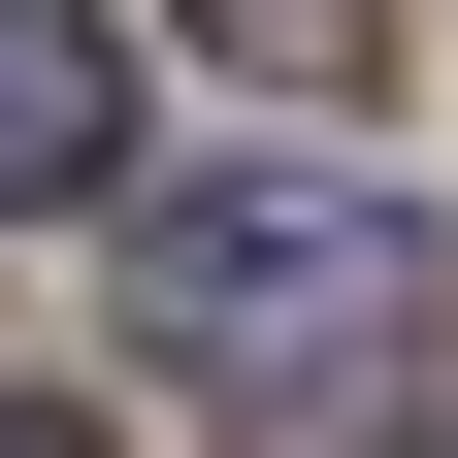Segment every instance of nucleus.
<instances>
[{
	"instance_id": "f257e3e1",
	"label": "nucleus",
	"mask_w": 458,
	"mask_h": 458,
	"mask_svg": "<svg viewBox=\"0 0 458 458\" xmlns=\"http://www.w3.org/2000/svg\"><path fill=\"white\" fill-rule=\"evenodd\" d=\"M131 360L164 393H229V426H360L393 360H426V197H393V164H197V197H131Z\"/></svg>"
},
{
	"instance_id": "f03ea898",
	"label": "nucleus",
	"mask_w": 458,
	"mask_h": 458,
	"mask_svg": "<svg viewBox=\"0 0 458 458\" xmlns=\"http://www.w3.org/2000/svg\"><path fill=\"white\" fill-rule=\"evenodd\" d=\"M131 164V66H98V0H0V229H66Z\"/></svg>"
},
{
	"instance_id": "7ed1b4c3",
	"label": "nucleus",
	"mask_w": 458,
	"mask_h": 458,
	"mask_svg": "<svg viewBox=\"0 0 458 458\" xmlns=\"http://www.w3.org/2000/svg\"><path fill=\"white\" fill-rule=\"evenodd\" d=\"M197 33H229V66H262V98H295V66L360 98V33H393V0H197Z\"/></svg>"
},
{
	"instance_id": "20e7f679",
	"label": "nucleus",
	"mask_w": 458,
	"mask_h": 458,
	"mask_svg": "<svg viewBox=\"0 0 458 458\" xmlns=\"http://www.w3.org/2000/svg\"><path fill=\"white\" fill-rule=\"evenodd\" d=\"M327 458H458V327H426V360H393V393H360Z\"/></svg>"
},
{
	"instance_id": "39448f33",
	"label": "nucleus",
	"mask_w": 458,
	"mask_h": 458,
	"mask_svg": "<svg viewBox=\"0 0 458 458\" xmlns=\"http://www.w3.org/2000/svg\"><path fill=\"white\" fill-rule=\"evenodd\" d=\"M0 458H98V426H66V393H0Z\"/></svg>"
}]
</instances>
